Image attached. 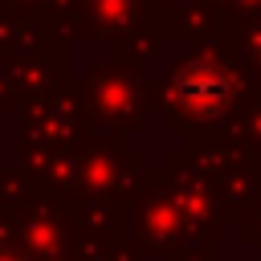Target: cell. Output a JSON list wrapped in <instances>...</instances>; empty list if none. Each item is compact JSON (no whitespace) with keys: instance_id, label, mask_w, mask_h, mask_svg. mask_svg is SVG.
Here are the masks:
<instances>
[{"instance_id":"6da1fadb","label":"cell","mask_w":261,"mask_h":261,"mask_svg":"<svg viewBox=\"0 0 261 261\" xmlns=\"http://www.w3.org/2000/svg\"><path fill=\"white\" fill-rule=\"evenodd\" d=\"M175 90H179L184 102L208 106V102H216V98L224 94V77H220L212 65H192V69H184V77H179Z\"/></svg>"}]
</instances>
